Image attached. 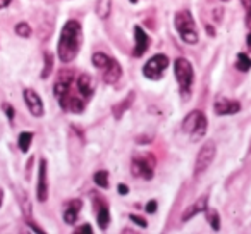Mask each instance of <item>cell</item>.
Returning <instances> with one entry per match:
<instances>
[{
	"label": "cell",
	"instance_id": "cell-23",
	"mask_svg": "<svg viewBox=\"0 0 251 234\" xmlns=\"http://www.w3.org/2000/svg\"><path fill=\"white\" fill-rule=\"evenodd\" d=\"M95 184H98L100 188L107 189L108 188V172L107 171H98L97 174L93 176Z\"/></svg>",
	"mask_w": 251,
	"mask_h": 234
},
{
	"label": "cell",
	"instance_id": "cell-25",
	"mask_svg": "<svg viewBox=\"0 0 251 234\" xmlns=\"http://www.w3.org/2000/svg\"><path fill=\"white\" fill-rule=\"evenodd\" d=\"M43 57H45V67H43V71H42V78H43V79H47V78L50 76V73H52V69H53V55L47 52Z\"/></svg>",
	"mask_w": 251,
	"mask_h": 234
},
{
	"label": "cell",
	"instance_id": "cell-14",
	"mask_svg": "<svg viewBox=\"0 0 251 234\" xmlns=\"http://www.w3.org/2000/svg\"><path fill=\"white\" fill-rule=\"evenodd\" d=\"M121 76H122L121 64H119L115 59H112L110 64L103 69V81L107 84H115L119 79H121Z\"/></svg>",
	"mask_w": 251,
	"mask_h": 234
},
{
	"label": "cell",
	"instance_id": "cell-33",
	"mask_svg": "<svg viewBox=\"0 0 251 234\" xmlns=\"http://www.w3.org/2000/svg\"><path fill=\"white\" fill-rule=\"evenodd\" d=\"M248 29H250V33H248V36H246V43H248V49L251 50V26Z\"/></svg>",
	"mask_w": 251,
	"mask_h": 234
},
{
	"label": "cell",
	"instance_id": "cell-22",
	"mask_svg": "<svg viewBox=\"0 0 251 234\" xmlns=\"http://www.w3.org/2000/svg\"><path fill=\"white\" fill-rule=\"evenodd\" d=\"M133 98H134V93H131L129 97L127 98H124V100H122V104H119V105H115L114 108H112V110H114V115L115 117H122V114H124L126 112V108L127 107H131V104H133Z\"/></svg>",
	"mask_w": 251,
	"mask_h": 234
},
{
	"label": "cell",
	"instance_id": "cell-17",
	"mask_svg": "<svg viewBox=\"0 0 251 234\" xmlns=\"http://www.w3.org/2000/svg\"><path fill=\"white\" fill-rule=\"evenodd\" d=\"M83 207V202L81 200H73V202L67 203L66 210H64V220L67 224H74L77 220V215H79V210Z\"/></svg>",
	"mask_w": 251,
	"mask_h": 234
},
{
	"label": "cell",
	"instance_id": "cell-3",
	"mask_svg": "<svg viewBox=\"0 0 251 234\" xmlns=\"http://www.w3.org/2000/svg\"><path fill=\"white\" fill-rule=\"evenodd\" d=\"M174 25L182 42L189 43V45L198 43V29H196L195 19H193L191 12H189L188 9L179 11L177 14L174 16Z\"/></svg>",
	"mask_w": 251,
	"mask_h": 234
},
{
	"label": "cell",
	"instance_id": "cell-20",
	"mask_svg": "<svg viewBox=\"0 0 251 234\" xmlns=\"http://www.w3.org/2000/svg\"><path fill=\"white\" fill-rule=\"evenodd\" d=\"M31 141H33V133H29V131L21 133L19 134V140H18L19 150H21L23 154H26V152L29 150V147H31Z\"/></svg>",
	"mask_w": 251,
	"mask_h": 234
},
{
	"label": "cell",
	"instance_id": "cell-36",
	"mask_svg": "<svg viewBox=\"0 0 251 234\" xmlns=\"http://www.w3.org/2000/svg\"><path fill=\"white\" fill-rule=\"evenodd\" d=\"M131 4H138V0H129Z\"/></svg>",
	"mask_w": 251,
	"mask_h": 234
},
{
	"label": "cell",
	"instance_id": "cell-37",
	"mask_svg": "<svg viewBox=\"0 0 251 234\" xmlns=\"http://www.w3.org/2000/svg\"><path fill=\"white\" fill-rule=\"evenodd\" d=\"M224 2H229V0H224Z\"/></svg>",
	"mask_w": 251,
	"mask_h": 234
},
{
	"label": "cell",
	"instance_id": "cell-1",
	"mask_svg": "<svg viewBox=\"0 0 251 234\" xmlns=\"http://www.w3.org/2000/svg\"><path fill=\"white\" fill-rule=\"evenodd\" d=\"M53 93H55V98L59 102L60 108H64V110L79 114L86 107L88 100L81 97V93L77 91L74 73H71V71H62L59 74L55 86H53Z\"/></svg>",
	"mask_w": 251,
	"mask_h": 234
},
{
	"label": "cell",
	"instance_id": "cell-13",
	"mask_svg": "<svg viewBox=\"0 0 251 234\" xmlns=\"http://www.w3.org/2000/svg\"><path fill=\"white\" fill-rule=\"evenodd\" d=\"M76 86H77V91L81 93V97L88 100L95 91V81L90 74H79L76 79Z\"/></svg>",
	"mask_w": 251,
	"mask_h": 234
},
{
	"label": "cell",
	"instance_id": "cell-32",
	"mask_svg": "<svg viewBox=\"0 0 251 234\" xmlns=\"http://www.w3.org/2000/svg\"><path fill=\"white\" fill-rule=\"evenodd\" d=\"M119 193H121V195H127V193H129V188H127L126 184H121L119 186Z\"/></svg>",
	"mask_w": 251,
	"mask_h": 234
},
{
	"label": "cell",
	"instance_id": "cell-5",
	"mask_svg": "<svg viewBox=\"0 0 251 234\" xmlns=\"http://www.w3.org/2000/svg\"><path fill=\"white\" fill-rule=\"evenodd\" d=\"M174 74H176V79H177V83H179V88H181V95H182V97H189L193 79H195V74H193V66L189 64V60L176 59Z\"/></svg>",
	"mask_w": 251,
	"mask_h": 234
},
{
	"label": "cell",
	"instance_id": "cell-18",
	"mask_svg": "<svg viewBox=\"0 0 251 234\" xmlns=\"http://www.w3.org/2000/svg\"><path fill=\"white\" fill-rule=\"evenodd\" d=\"M95 12L100 19H107L112 12V0H97Z\"/></svg>",
	"mask_w": 251,
	"mask_h": 234
},
{
	"label": "cell",
	"instance_id": "cell-15",
	"mask_svg": "<svg viewBox=\"0 0 251 234\" xmlns=\"http://www.w3.org/2000/svg\"><path fill=\"white\" fill-rule=\"evenodd\" d=\"M206 205H208V196H201V198H198L195 203H193V205H189L188 208L184 210V213H182V220H184V222H188V220H191L196 213L205 212Z\"/></svg>",
	"mask_w": 251,
	"mask_h": 234
},
{
	"label": "cell",
	"instance_id": "cell-28",
	"mask_svg": "<svg viewBox=\"0 0 251 234\" xmlns=\"http://www.w3.org/2000/svg\"><path fill=\"white\" fill-rule=\"evenodd\" d=\"M241 4H243L244 11H246V19L251 18V0H241Z\"/></svg>",
	"mask_w": 251,
	"mask_h": 234
},
{
	"label": "cell",
	"instance_id": "cell-35",
	"mask_svg": "<svg viewBox=\"0 0 251 234\" xmlns=\"http://www.w3.org/2000/svg\"><path fill=\"white\" fill-rule=\"evenodd\" d=\"M2 202H4V191L0 189V207H2Z\"/></svg>",
	"mask_w": 251,
	"mask_h": 234
},
{
	"label": "cell",
	"instance_id": "cell-11",
	"mask_svg": "<svg viewBox=\"0 0 251 234\" xmlns=\"http://www.w3.org/2000/svg\"><path fill=\"white\" fill-rule=\"evenodd\" d=\"M134 38H136V45H134V57H141L150 47V36L145 33L141 26H134Z\"/></svg>",
	"mask_w": 251,
	"mask_h": 234
},
{
	"label": "cell",
	"instance_id": "cell-7",
	"mask_svg": "<svg viewBox=\"0 0 251 234\" xmlns=\"http://www.w3.org/2000/svg\"><path fill=\"white\" fill-rule=\"evenodd\" d=\"M215 154H217V147L213 141H206L198 152V157L195 160V176L198 174H203L206 169L212 165L213 158H215Z\"/></svg>",
	"mask_w": 251,
	"mask_h": 234
},
{
	"label": "cell",
	"instance_id": "cell-27",
	"mask_svg": "<svg viewBox=\"0 0 251 234\" xmlns=\"http://www.w3.org/2000/svg\"><path fill=\"white\" fill-rule=\"evenodd\" d=\"M91 231H93V229H91V227H90V224H83V226H81V227H77V229H74V233H76V234H91Z\"/></svg>",
	"mask_w": 251,
	"mask_h": 234
},
{
	"label": "cell",
	"instance_id": "cell-30",
	"mask_svg": "<svg viewBox=\"0 0 251 234\" xmlns=\"http://www.w3.org/2000/svg\"><path fill=\"white\" fill-rule=\"evenodd\" d=\"M157 202L155 200H151V202H148V205H147V212L148 213H155V210H157Z\"/></svg>",
	"mask_w": 251,
	"mask_h": 234
},
{
	"label": "cell",
	"instance_id": "cell-34",
	"mask_svg": "<svg viewBox=\"0 0 251 234\" xmlns=\"http://www.w3.org/2000/svg\"><path fill=\"white\" fill-rule=\"evenodd\" d=\"M9 4H11V0H0V9L7 7Z\"/></svg>",
	"mask_w": 251,
	"mask_h": 234
},
{
	"label": "cell",
	"instance_id": "cell-4",
	"mask_svg": "<svg viewBox=\"0 0 251 234\" xmlns=\"http://www.w3.org/2000/svg\"><path fill=\"white\" fill-rule=\"evenodd\" d=\"M206 117L201 110H193L186 115V119L182 121V131L189 134L191 141H200L206 134Z\"/></svg>",
	"mask_w": 251,
	"mask_h": 234
},
{
	"label": "cell",
	"instance_id": "cell-9",
	"mask_svg": "<svg viewBox=\"0 0 251 234\" xmlns=\"http://www.w3.org/2000/svg\"><path fill=\"white\" fill-rule=\"evenodd\" d=\"M23 98H25L26 107H28V110L31 112L33 117H42V115L45 114L43 102H42L40 95L36 93L35 90H31V88H26V90L23 91Z\"/></svg>",
	"mask_w": 251,
	"mask_h": 234
},
{
	"label": "cell",
	"instance_id": "cell-6",
	"mask_svg": "<svg viewBox=\"0 0 251 234\" xmlns=\"http://www.w3.org/2000/svg\"><path fill=\"white\" fill-rule=\"evenodd\" d=\"M169 67V59L167 55H164V53H157V55H153L150 60H147V64L143 66V74L145 78H148V79H160L162 76H164V71Z\"/></svg>",
	"mask_w": 251,
	"mask_h": 234
},
{
	"label": "cell",
	"instance_id": "cell-24",
	"mask_svg": "<svg viewBox=\"0 0 251 234\" xmlns=\"http://www.w3.org/2000/svg\"><path fill=\"white\" fill-rule=\"evenodd\" d=\"M205 215H206V220L210 222V226L213 227V231H219L220 229V219H219V213L215 210H205Z\"/></svg>",
	"mask_w": 251,
	"mask_h": 234
},
{
	"label": "cell",
	"instance_id": "cell-19",
	"mask_svg": "<svg viewBox=\"0 0 251 234\" xmlns=\"http://www.w3.org/2000/svg\"><path fill=\"white\" fill-rule=\"evenodd\" d=\"M110 57L107 55V53H103V52H97V53H93V57H91V62H93V66L97 67V69H100V71H103L105 67L110 64Z\"/></svg>",
	"mask_w": 251,
	"mask_h": 234
},
{
	"label": "cell",
	"instance_id": "cell-31",
	"mask_svg": "<svg viewBox=\"0 0 251 234\" xmlns=\"http://www.w3.org/2000/svg\"><path fill=\"white\" fill-rule=\"evenodd\" d=\"M4 110L7 112V117H9V121H12V119H14V108H12L11 105H7V104H5V105H4Z\"/></svg>",
	"mask_w": 251,
	"mask_h": 234
},
{
	"label": "cell",
	"instance_id": "cell-12",
	"mask_svg": "<svg viewBox=\"0 0 251 234\" xmlns=\"http://www.w3.org/2000/svg\"><path fill=\"white\" fill-rule=\"evenodd\" d=\"M213 110H215L217 115H232L237 114L241 110V104L236 100H217L215 105H213Z\"/></svg>",
	"mask_w": 251,
	"mask_h": 234
},
{
	"label": "cell",
	"instance_id": "cell-16",
	"mask_svg": "<svg viewBox=\"0 0 251 234\" xmlns=\"http://www.w3.org/2000/svg\"><path fill=\"white\" fill-rule=\"evenodd\" d=\"M95 207H97V222L100 229H107L110 224V213H108V207L100 200H95Z\"/></svg>",
	"mask_w": 251,
	"mask_h": 234
},
{
	"label": "cell",
	"instance_id": "cell-10",
	"mask_svg": "<svg viewBox=\"0 0 251 234\" xmlns=\"http://www.w3.org/2000/svg\"><path fill=\"white\" fill-rule=\"evenodd\" d=\"M36 198H38V202H47V198H49V179H47V160L45 158L40 160Z\"/></svg>",
	"mask_w": 251,
	"mask_h": 234
},
{
	"label": "cell",
	"instance_id": "cell-8",
	"mask_svg": "<svg viewBox=\"0 0 251 234\" xmlns=\"http://www.w3.org/2000/svg\"><path fill=\"white\" fill-rule=\"evenodd\" d=\"M153 169H155V158L153 155H143V157H134L133 164H131V171L133 176L141 179H151L153 178Z\"/></svg>",
	"mask_w": 251,
	"mask_h": 234
},
{
	"label": "cell",
	"instance_id": "cell-2",
	"mask_svg": "<svg viewBox=\"0 0 251 234\" xmlns=\"http://www.w3.org/2000/svg\"><path fill=\"white\" fill-rule=\"evenodd\" d=\"M81 43H83V29L81 25L74 19L67 21L64 25L62 31H60V38L57 43V53L62 62H73L77 57L81 50Z\"/></svg>",
	"mask_w": 251,
	"mask_h": 234
},
{
	"label": "cell",
	"instance_id": "cell-29",
	"mask_svg": "<svg viewBox=\"0 0 251 234\" xmlns=\"http://www.w3.org/2000/svg\"><path fill=\"white\" fill-rule=\"evenodd\" d=\"M131 220H133V222H136L138 226H141V227H147V220L145 219H141V217H136V215H131L129 217Z\"/></svg>",
	"mask_w": 251,
	"mask_h": 234
},
{
	"label": "cell",
	"instance_id": "cell-26",
	"mask_svg": "<svg viewBox=\"0 0 251 234\" xmlns=\"http://www.w3.org/2000/svg\"><path fill=\"white\" fill-rule=\"evenodd\" d=\"M16 33H18V36H21V38H29V36H31V28H29V25H26V23H19V25H16Z\"/></svg>",
	"mask_w": 251,
	"mask_h": 234
},
{
	"label": "cell",
	"instance_id": "cell-21",
	"mask_svg": "<svg viewBox=\"0 0 251 234\" xmlns=\"http://www.w3.org/2000/svg\"><path fill=\"white\" fill-rule=\"evenodd\" d=\"M236 67L243 73H248L251 69V57L248 53H237V59H236Z\"/></svg>",
	"mask_w": 251,
	"mask_h": 234
}]
</instances>
